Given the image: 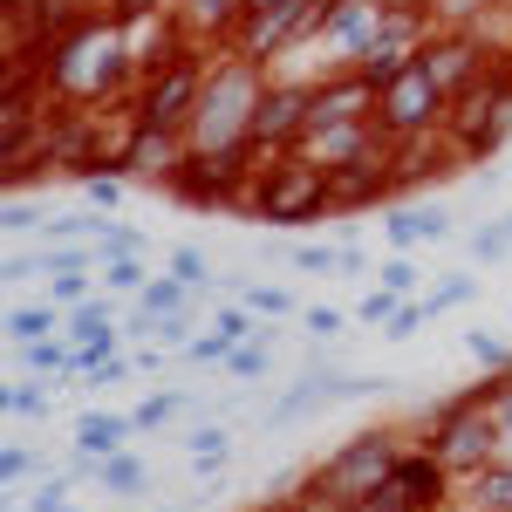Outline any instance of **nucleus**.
Here are the masks:
<instances>
[{
  "mask_svg": "<svg viewBox=\"0 0 512 512\" xmlns=\"http://www.w3.org/2000/svg\"><path fill=\"white\" fill-rule=\"evenodd\" d=\"M41 82H48L55 110H103V103H123V89H137L130 28H123L110 7L82 14L76 28L41 55Z\"/></svg>",
  "mask_w": 512,
  "mask_h": 512,
  "instance_id": "nucleus-1",
  "label": "nucleus"
},
{
  "mask_svg": "<svg viewBox=\"0 0 512 512\" xmlns=\"http://www.w3.org/2000/svg\"><path fill=\"white\" fill-rule=\"evenodd\" d=\"M267 96V62L239 55V48H212V69H205V96L192 110V158H219V151H239L253 144V110Z\"/></svg>",
  "mask_w": 512,
  "mask_h": 512,
  "instance_id": "nucleus-2",
  "label": "nucleus"
},
{
  "mask_svg": "<svg viewBox=\"0 0 512 512\" xmlns=\"http://www.w3.org/2000/svg\"><path fill=\"white\" fill-rule=\"evenodd\" d=\"M246 219H260V226H274V233L335 219V205H328V171L308 164L301 151L267 158V164H260V178H253V192H246Z\"/></svg>",
  "mask_w": 512,
  "mask_h": 512,
  "instance_id": "nucleus-3",
  "label": "nucleus"
},
{
  "mask_svg": "<svg viewBox=\"0 0 512 512\" xmlns=\"http://www.w3.org/2000/svg\"><path fill=\"white\" fill-rule=\"evenodd\" d=\"M424 444H431L458 478H472L478 465L499 458V424H492V410L478 403V390H458V396H444V403L424 410Z\"/></svg>",
  "mask_w": 512,
  "mask_h": 512,
  "instance_id": "nucleus-4",
  "label": "nucleus"
},
{
  "mask_svg": "<svg viewBox=\"0 0 512 512\" xmlns=\"http://www.w3.org/2000/svg\"><path fill=\"white\" fill-rule=\"evenodd\" d=\"M444 137H451V144H458L472 164L512 144V76H506V62H499L492 76H478L465 96H451Z\"/></svg>",
  "mask_w": 512,
  "mask_h": 512,
  "instance_id": "nucleus-5",
  "label": "nucleus"
},
{
  "mask_svg": "<svg viewBox=\"0 0 512 512\" xmlns=\"http://www.w3.org/2000/svg\"><path fill=\"white\" fill-rule=\"evenodd\" d=\"M205 69H212V48H185L178 62L137 76L130 117L151 123V130H192V110H198V96H205Z\"/></svg>",
  "mask_w": 512,
  "mask_h": 512,
  "instance_id": "nucleus-6",
  "label": "nucleus"
},
{
  "mask_svg": "<svg viewBox=\"0 0 512 512\" xmlns=\"http://www.w3.org/2000/svg\"><path fill=\"white\" fill-rule=\"evenodd\" d=\"M444 117H451V96L431 82V69H403V76L376 96V123L390 144H424V137H444Z\"/></svg>",
  "mask_w": 512,
  "mask_h": 512,
  "instance_id": "nucleus-7",
  "label": "nucleus"
},
{
  "mask_svg": "<svg viewBox=\"0 0 512 512\" xmlns=\"http://www.w3.org/2000/svg\"><path fill=\"white\" fill-rule=\"evenodd\" d=\"M451 478H458V472L437 458L431 444H417V451L403 444V458H396L390 478L369 492V506H383V512H451V499H458Z\"/></svg>",
  "mask_w": 512,
  "mask_h": 512,
  "instance_id": "nucleus-8",
  "label": "nucleus"
},
{
  "mask_svg": "<svg viewBox=\"0 0 512 512\" xmlns=\"http://www.w3.org/2000/svg\"><path fill=\"white\" fill-rule=\"evenodd\" d=\"M308 130H315V82L267 76V96L253 110V151L260 158H287V151H301Z\"/></svg>",
  "mask_w": 512,
  "mask_h": 512,
  "instance_id": "nucleus-9",
  "label": "nucleus"
},
{
  "mask_svg": "<svg viewBox=\"0 0 512 512\" xmlns=\"http://www.w3.org/2000/svg\"><path fill=\"white\" fill-rule=\"evenodd\" d=\"M192 158V144H185V130H151V123H123L117 151H110V171L117 178H130V185H171V171Z\"/></svg>",
  "mask_w": 512,
  "mask_h": 512,
  "instance_id": "nucleus-10",
  "label": "nucleus"
},
{
  "mask_svg": "<svg viewBox=\"0 0 512 512\" xmlns=\"http://www.w3.org/2000/svg\"><path fill=\"white\" fill-rule=\"evenodd\" d=\"M417 62L431 69V82L444 89V96H465L478 76H492V69H499V55H492L472 28H431L424 48H417Z\"/></svg>",
  "mask_w": 512,
  "mask_h": 512,
  "instance_id": "nucleus-11",
  "label": "nucleus"
},
{
  "mask_svg": "<svg viewBox=\"0 0 512 512\" xmlns=\"http://www.w3.org/2000/svg\"><path fill=\"white\" fill-rule=\"evenodd\" d=\"M396 151L390 137H383V123L362 117V123H315L308 137H301V158L321 164V171H342V164H362V158H383Z\"/></svg>",
  "mask_w": 512,
  "mask_h": 512,
  "instance_id": "nucleus-12",
  "label": "nucleus"
},
{
  "mask_svg": "<svg viewBox=\"0 0 512 512\" xmlns=\"http://www.w3.org/2000/svg\"><path fill=\"white\" fill-rule=\"evenodd\" d=\"M376 82L362 76L355 62H335V69H321L315 76V123H362L376 117Z\"/></svg>",
  "mask_w": 512,
  "mask_h": 512,
  "instance_id": "nucleus-13",
  "label": "nucleus"
},
{
  "mask_svg": "<svg viewBox=\"0 0 512 512\" xmlns=\"http://www.w3.org/2000/svg\"><path fill=\"white\" fill-rule=\"evenodd\" d=\"M390 158H396V151L328 171V205H335V219H349V212H362V205H390V198H396V164Z\"/></svg>",
  "mask_w": 512,
  "mask_h": 512,
  "instance_id": "nucleus-14",
  "label": "nucleus"
},
{
  "mask_svg": "<svg viewBox=\"0 0 512 512\" xmlns=\"http://www.w3.org/2000/svg\"><path fill=\"white\" fill-rule=\"evenodd\" d=\"M383 21H390V0H335L321 41H328L342 62H362V55L376 48V35H383Z\"/></svg>",
  "mask_w": 512,
  "mask_h": 512,
  "instance_id": "nucleus-15",
  "label": "nucleus"
},
{
  "mask_svg": "<svg viewBox=\"0 0 512 512\" xmlns=\"http://www.w3.org/2000/svg\"><path fill=\"white\" fill-rule=\"evenodd\" d=\"M171 21L185 28L192 48H233L239 21H246V0H171Z\"/></svg>",
  "mask_w": 512,
  "mask_h": 512,
  "instance_id": "nucleus-16",
  "label": "nucleus"
},
{
  "mask_svg": "<svg viewBox=\"0 0 512 512\" xmlns=\"http://www.w3.org/2000/svg\"><path fill=\"white\" fill-rule=\"evenodd\" d=\"M451 212L444 205H390L383 212V239H390V253H417V246H437V239H451Z\"/></svg>",
  "mask_w": 512,
  "mask_h": 512,
  "instance_id": "nucleus-17",
  "label": "nucleus"
},
{
  "mask_svg": "<svg viewBox=\"0 0 512 512\" xmlns=\"http://www.w3.org/2000/svg\"><path fill=\"white\" fill-rule=\"evenodd\" d=\"M130 417H117V410H82L76 417V458H117V451H130Z\"/></svg>",
  "mask_w": 512,
  "mask_h": 512,
  "instance_id": "nucleus-18",
  "label": "nucleus"
},
{
  "mask_svg": "<svg viewBox=\"0 0 512 512\" xmlns=\"http://www.w3.org/2000/svg\"><path fill=\"white\" fill-rule=\"evenodd\" d=\"M89 485L110 492V499H144V492H151V465H144L137 451H117V458H96Z\"/></svg>",
  "mask_w": 512,
  "mask_h": 512,
  "instance_id": "nucleus-19",
  "label": "nucleus"
},
{
  "mask_svg": "<svg viewBox=\"0 0 512 512\" xmlns=\"http://www.w3.org/2000/svg\"><path fill=\"white\" fill-rule=\"evenodd\" d=\"M328 410V376H308L301 369V383L280 396L274 410H267V431H287V424H308V417H321Z\"/></svg>",
  "mask_w": 512,
  "mask_h": 512,
  "instance_id": "nucleus-20",
  "label": "nucleus"
},
{
  "mask_svg": "<svg viewBox=\"0 0 512 512\" xmlns=\"http://www.w3.org/2000/svg\"><path fill=\"white\" fill-rule=\"evenodd\" d=\"M178 444H185V458H192L198 478H219V472H226V458H233V431H226V424H192Z\"/></svg>",
  "mask_w": 512,
  "mask_h": 512,
  "instance_id": "nucleus-21",
  "label": "nucleus"
},
{
  "mask_svg": "<svg viewBox=\"0 0 512 512\" xmlns=\"http://www.w3.org/2000/svg\"><path fill=\"white\" fill-rule=\"evenodd\" d=\"M465 499H472V512H512V458L478 465V472L465 478Z\"/></svg>",
  "mask_w": 512,
  "mask_h": 512,
  "instance_id": "nucleus-22",
  "label": "nucleus"
},
{
  "mask_svg": "<svg viewBox=\"0 0 512 512\" xmlns=\"http://www.w3.org/2000/svg\"><path fill=\"white\" fill-rule=\"evenodd\" d=\"M21 369H28V376H41V383H76V349H69V335L28 342V349H21Z\"/></svg>",
  "mask_w": 512,
  "mask_h": 512,
  "instance_id": "nucleus-23",
  "label": "nucleus"
},
{
  "mask_svg": "<svg viewBox=\"0 0 512 512\" xmlns=\"http://www.w3.org/2000/svg\"><path fill=\"white\" fill-rule=\"evenodd\" d=\"M62 308H55V301H21V308H7V342H14V349H28V342H48V335H62Z\"/></svg>",
  "mask_w": 512,
  "mask_h": 512,
  "instance_id": "nucleus-24",
  "label": "nucleus"
},
{
  "mask_svg": "<svg viewBox=\"0 0 512 512\" xmlns=\"http://www.w3.org/2000/svg\"><path fill=\"white\" fill-rule=\"evenodd\" d=\"M417 7H424V21H431V28H472V35H478L506 0H417Z\"/></svg>",
  "mask_w": 512,
  "mask_h": 512,
  "instance_id": "nucleus-25",
  "label": "nucleus"
},
{
  "mask_svg": "<svg viewBox=\"0 0 512 512\" xmlns=\"http://www.w3.org/2000/svg\"><path fill=\"white\" fill-rule=\"evenodd\" d=\"M198 301H205V294H192L178 274H151V287L137 294L144 315H198Z\"/></svg>",
  "mask_w": 512,
  "mask_h": 512,
  "instance_id": "nucleus-26",
  "label": "nucleus"
},
{
  "mask_svg": "<svg viewBox=\"0 0 512 512\" xmlns=\"http://www.w3.org/2000/svg\"><path fill=\"white\" fill-rule=\"evenodd\" d=\"M472 390H478V403L492 410V424H499V458H512V369H492Z\"/></svg>",
  "mask_w": 512,
  "mask_h": 512,
  "instance_id": "nucleus-27",
  "label": "nucleus"
},
{
  "mask_svg": "<svg viewBox=\"0 0 512 512\" xmlns=\"http://www.w3.org/2000/svg\"><path fill=\"white\" fill-rule=\"evenodd\" d=\"M0 403H7V417H14V424H48V417H55V396L35 390V376H14Z\"/></svg>",
  "mask_w": 512,
  "mask_h": 512,
  "instance_id": "nucleus-28",
  "label": "nucleus"
},
{
  "mask_svg": "<svg viewBox=\"0 0 512 512\" xmlns=\"http://www.w3.org/2000/svg\"><path fill=\"white\" fill-rule=\"evenodd\" d=\"M465 253H472L478 267H506V260H512V233H506V219H478L472 233H465Z\"/></svg>",
  "mask_w": 512,
  "mask_h": 512,
  "instance_id": "nucleus-29",
  "label": "nucleus"
},
{
  "mask_svg": "<svg viewBox=\"0 0 512 512\" xmlns=\"http://www.w3.org/2000/svg\"><path fill=\"white\" fill-rule=\"evenodd\" d=\"M239 308H253L260 321H287V315H301V301H294L287 287H274V280H246V287H239Z\"/></svg>",
  "mask_w": 512,
  "mask_h": 512,
  "instance_id": "nucleus-30",
  "label": "nucleus"
},
{
  "mask_svg": "<svg viewBox=\"0 0 512 512\" xmlns=\"http://www.w3.org/2000/svg\"><path fill=\"white\" fill-rule=\"evenodd\" d=\"M417 301H424V315H431V321H444L451 308L478 301V274H444V280L431 287V294H417Z\"/></svg>",
  "mask_w": 512,
  "mask_h": 512,
  "instance_id": "nucleus-31",
  "label": "nucleus"
},
{
  "mask_svg": "<svg viewBox=\"0 0 512 512\" xmlns=\"http://www.w3.org/2000/svg\"><path fill=\"white\" fill-rule=\"evenodd\" d=\"M185 410H192L185 390H158V396H144V403L130 410V424H137V431H164V424H178Z\"/></svg>",
  "mask_w": 512,
  "mask_h": 512,
  "instance_id": "nucleus-32",
  "label": "nucleus"
},
{
  "mask_svg": "<svg viewBox=\"0 0 512 512\" xmlns=\"http://www.w3.org/2000/svg\"><path fill=\"white\" fill-rule=\"evenodd\" d=\"M287 267H294V274H342V246H328V239H294V246H287Z\"/></svg>",
  "mask_w": 512,
  "mask_h": 512,
  "instance_id": "nucleus-33",
  "label": "nucleus"
},
{
  "mask_svg": "<svg viewBox=\"0 0 512 512\" xmlns=\"http://www.w3.org/2000/svg\"><path fill=\"white\" fill-rule=\"evenodd\" d=\"M144 287H151V267H144V253L103 260V294H144Z\"/></svg>",
  "mask_w": 512,
  "mask_h": 512,
  "instance_id": "nucleus-34",
  "label": "nucleus"
},
{
  "mask_svg": "<svg viewBox=\"0 0 512 512\" xmlns=\"http://www.w3.org/2000/svg\"><path fill=\"white\" fill-rule=\"evenodd\" d=\"M96 267H82V274H48V301L69 315V308H82V301H96Z\"/></svg>",
  "mask_w": 512,
  "mask_h": 512,
  "instance_id": "nucleus-35",
  "label": "nucleus"
},
{
  "mask_svg": "<svg viewBox=\"0 0 512 512\" xmlns=\"http://www.w3.org/2000/svg\"><path fill=\"white\" fill-rule=\"evenodd\" d=\"M164 267H171V274L185 280L192 294H212V260H205L198 246H171V260H164Z\"/></svg>",
  "mask_w": 512,
  "mask_h": 512,
  "instance_id": "nucleus-36",
  "label": "nucleus"
},
{
  "mask_svg": "<svg viewBox=\"0 0 512 512\" xmlns=\"http://www.w3.org/2000/svg\"><path fill=\"white\" fill-rule=\"evenodd\" d=\"M123 192H130V178H117V171H89V178H82V198H89V212H117Z\"/></svg>",
  "mask_w": 512,
  "mask_h": 512,
  "instance_id": "nucleus-37",
  "label": "nucleus"
},
{
  "mask_svg": "<svg viewBox=\"0 0 512 512\" xmlns=\"http://www.w3.org/2000/svg\"><path fill=\"white\" fill-rule=\"evenodd\" d=\"M41 226H48V205L28 198V192H7V233L28 239V233H41Z\"/></svg>",
  "mask_w": 512,
  "mask_h": 512,
  "instance_id": "nucleus-38",
  "label": "nucleus"
},
{
  "mask_svg": "<svg viewBox=\"0 0 512 512\" xmlns=\"http://www.w3.org/2000/svg\"><path fill=\"white\" fill-rule=\"evenodd\" d=\"M130 376H137V355H103L96 369L76 376V390H110V383H130Z\"/></svg>",
  "mask_w": 512,
  "mask_h": 512,
  "instance_id": "nucleus-39",
  "label": "nucleus"
},
{
  "mask_svg": "<svg viewBox=\"0 0 512 512\" xmlns=\"http://www.w3.org/2000/svg\"><path fill=\"white\" fill-rule=\"evenodd\" d=\"M376 274H383V287H390V294H403V301H417V287H424V274H417V260H410V253H390Z\"/></svg>",
  "mask_w": 512,
  "mask_h": 512,
  "instance_id": "nucleus-40",
  "label": "nucleus"
},
{
  "mask_svg": "<svg viewBox=\"0 0 512 512\" xmlns=\"http://www.w3.org/2000/svg\"><path fill=\"white\" fill-rule=\"evenodd\" d=\"M465 355H472L485 376H492V369H512V349L499 342V335H485V328H472V335H465Z\"/></svg>",
  "mask_w": 512,
  "mask_h": 512,
  "instance_id": "nucleus-41",
  "label": "nucleus"
},
{
  "mask_svg": "<svg viewBox=\"0 0 512 512\" xmlns=\"http://www.w3.org/2000/svg\"><path fill=\"white\" fill-rule=\"evenodd\" d=\"M301 328H308V342H335V335L349 328V315L328 308V301H315V308H301Z\"/></svg>",
  "mask_w": 512,
  "mask_h": 512,
  "instance_id": "nucleus-42",
  "label": "nucleus"
},
{
  "mask_svg": "<svg viewBox=\"0 0 512 512\" xmlns=\"http://www.w3.org/2000/svg\"><path fill=\"white\" fill-rule=\"evenodd\" d=\"M396 308H403V294H390V287H369V294H362V308H355V321H362V328H390Z\"/></svg>",
  "mask_w": 512,
  "mask_h": 512,
  "instance_id": "nucleus-43",
  "label": "nucleus"
},
{
  "mask_svg": "<svg viewBox=\"0 0 512 512\" xmlns=\"http://www.w3.org/2000/svg\"><path fill=\"white\" fill-rule=\"evenodd\" d=\"M35 472H41V451H35V444H7V458H0V478H7V485H28Z\"/></svg>",
  "mask_w": 512,
  "mask_h": 512,
  "instance_id": "nucleus-44",
  "label": "nucleus"
},
{
  "mask_svg": "<svg viewBox=\"0 0 512 512\" xmlns=\"http://www.w3.org/2000/svg\"><path fill=\"white\" fill-rule=\"evenodd\" d=\"M417 328H431V315H424V301H403V308L390 315V328H383V335H390V342H410Z\"/></svg>",
  "mask_w": 512,
  "mask_h": 512,
  "instance_id": "nucleus-45",
  "label": "nucleus"
},
{
  "mask_svg": "<svg viewBox=\"0 0 512 512\" xmlns=\"http://www.w3.org/2000/svg\"><path fill=\"white\" fill-rule=\"evenodd\" d=\"M7 280L21 287V280H41V253H7Z\"/></svg>",
  "mask_w": 512,
  "mask_h": 512,
  "instance_id": "nucleus-46",
  "label": "nucleus"
},
{
  "mask_svg": "<svg viewBox=\"0 0 512 512\" xmlns=\"http://www.w3.org/2000/svg\"><path fill=\"white\" fill-rule=\"evenodd\" d=\"M342 274L369 280V253H362V246H349V239H342Z\"/></svg>",
  "mask_w": 512,
  "mask_h": 512,
  "instance_id": "nucleus-47",
  "label": "nucleus"
},
{
  "mask_svg": "<svg viewBox=\"0 0 512 512\" xmlns=\"http://www.w3.org/2000/svg\"><path fill=\"white\" fill-rule=\"evenodd\" d=\"M246 512H294L287 499H267V506H246Z\"/></svg>",
  "mask_w": 512,
  "mask_h": 512,
  "instance_id": "nucleus-48",
  "label": "nucleus"
},
{
  "mask_svg": "<svg viewBox=\"0 0 512 512\" xmlns=\"http://www.w3.org/2000/svg\"><path fill=\"white\" fill-rule=\"evenodd\" d=\"M342 512H383V506H369V499H362V506H342Z\"/></svg>",
  "mask_w": 512,
  "mask_h": 512,
  "instance_id": "nucleus-49",
  "label": "nucleus"
},
{
  "mask_svg": "<svg viewBox=\"0 0 512 512\" xmlns=\"http://www.w3.org/2000/svg\"><path fill=\"white\" fill-rule=\"evenodd\" d=\"M506 76H512V48H506Z\"/></svg>",
  "mask_w": 512,
  "mask_h": 512,
  "instance_id": "nucleus-50",
  "label": "nucleus"
},
{
  "mask_svg": "<svg viewBox=\"0 0 512 512\" xmlns=\"http://www.w3.org/2000/svg\"><path fill=\"white\" fill-rule=\"evenodd\" d=\"M506 233H512V212H506Z\"/></svg>",
  "mask_w": 512,
  "mask_h": 512,
  "instance_id": "nucleus-51",
  "label": "nucleus"
},
{
  "mask_svg": "<svg viewBox=\"0 0 512 512\" xmlns=\"http://www.w3.org/2000/svg\"><path fill=\"white\" fill-rule=\"evenodd\" d=\"M506 178H512V171H506Z\"/></svg>",
  "mask_w": 512,
  "mask_h": 512,
  "instance_id": "nucleus-52",
  "label": "nucleus"
}]
</instances>
